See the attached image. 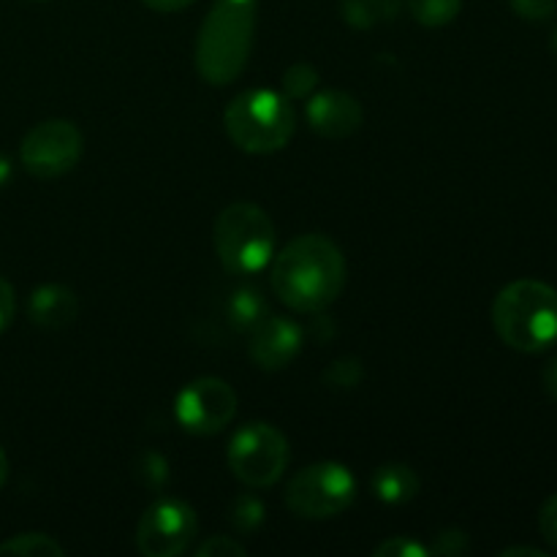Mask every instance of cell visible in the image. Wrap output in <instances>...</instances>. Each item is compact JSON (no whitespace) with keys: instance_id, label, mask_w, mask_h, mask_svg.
<instances>
[{"instance_id":"6da1fadb","label":"cell","mask_w":557,"mask_h":557,"mask_svg":"<svg viewBox=\"0 0 557 557\" xmlns=\"http://www.w3.org/2000/svg\"><path fill=\"white\" fill-rule=\"evenodd\" d=\"M346 288V256L324 234L292 239L272 264V292L297 313H324Z\"/></svg>"},{"instance_id":"7a4b0ae2","label":"cell","mask_w":557,"mask_h":557,"mask_svg":"<svg viewBox=\"0 0 557 557\" xmlns=\"http://www.w3.org/2000/svg\"><path fill=\"white\" fill-rule=\"evenodd\" d=\"M259 0H215L196 36L194 63L207 85H232L253 52Z\"/></svg>"},{"instance_id":"3957f363","label":"cell","mask_w":557,"mask_h":557,"mask_svg":"<svg viewBox=\"0 0 557 557\" xmlns=\"http://www.w3.org/2000/svg\"><path fill=\"white\" fill-rule=\"evenodd\" d=\"M493 326L515 351H547L557 343V292L531 277L509 283L493 302Z\"/></svg>"},{"instance_id":"277c9868","label":"cell","mask_w":557,"mask_h":557,"mask_svg":"<svg viewBox=\"0 0 557 557\" xmlns=\"http://www.w3.org/2000/svg\"><path fill=\"white\" fill-rule=\"evenodd\" d=\"M226 136L248 156H272L292 141L297 131V112L283 92L245 90L223 112Z\"/></svg>"},{"instance_id":"5b68a950","label":"cell","mask_w":557,"mask_h":557,"mask_svg":"<svg viewBox=\"0 0 557 557\" xmlns=\"http://www.w3.org/2000/svg\"><path fill=\"white\" fill-rule=\"evenodd\" d=\"M218 261L228 275H259L275 259L277 232L264 207L253 201H234L223 207L212 228Z\"/></svg>"},{"instance_id":"8992f818","label":"cell","mask_w":557,"mask_h":557,"mask_svg":"<svg viewBox=\"0 0 557 557\" xmlns=\"http://www.w3.org/2000/svg\"><path fill=\"white\" fill-rule=\"evenodd\" d=\"M286 506L302 520H332L357 500V479L341 462H313L302 468L286 487Z\"/></svg>"},{"instance_id":"52a82bcc","label":"cell","mask_w":557,"mask_h":557,"mask_svg":"<svg viewBox=\"0 0 557 557\" xmlns=\"http://www.w3.org/2000/svg\"><path fill=\"white\" fill-rule=\"evenodd\" d=\"M292 462V446L286 435L270 422H248L228 441V471L250 490H267L277 484Z\"/></svg>"},{"instance_id":"ba28073f","label":"cell","mask_w":557,"mask_h":557,"mask_svg":"<svg viewBox=\"0 0 557 557\" xmlns=\"http://www.w3.org/2000/svg\"><path fill=\"white\" fill-rule=\"evenodd\" d=\"M85 156V136L71 120H44L33 125L20 145V163L38 180L69 174Z\"/></svg>"},{"instance_id":"9c48e42d","label":"cell","mask_w":557,"mask_h":557,"mask_svg":"<svg viewBox=\"0 0 557 557\" xmlns=\"http://www.w3.org/2000/svg\"><path fill=\"white\" fill-rule=\"evenodd\" d=\"M174 417L185 433L215 435L237 417V392L215 375L196 379L177 395Z\"/></svg>"},{"instance_id":"30bf717a","label":"cell","mask_w":557,"mask_h":557,"mask_svg":"<svg viewBox=\"0 0 557 557\" xmlns=\"http://www.w3.org/2000/svg\"><path fill=\"white\" fill-rule=\"evenodd\" d=\"M196 531H199L196 511L185 500L163 498L141 515L136 528V547L145 557H177L188 553Z\"/></svg>"},{"instance_id":"8fae6325","label":"cell","mask_w":557,"mask_h":557,"mask_svg":"<svg viewBox=\"0 0 557 557\" xmlns=\"http://www.w3.org/2000/svg\"><path fill=\"white\" fill-rule=\"evenodd\" d=\"M302 351V330L286 315H267L250 330L248 354L256 368L275 373L288 368Z\"/></svg>"},{"instance_id":"7c38bea8","label":"cell","mask_w":557,"mask_h":557,"mask_svg":"<svg viewBox=\"0 0 557 557\" xmlns=\"http://www.w3.org/2000/svg\"><path fill=\"white\" fill-rule=\"evenodd\" d=\"M305 120L313 134L324 136V139H348L362 128L364 109L351 92L321 90L310 96L308 107H305Z\"/></svg>"},{"instance_id":"4fadbf2b","label":"cell","mask_w":557,"mask_h":557,"mask_svg":"<svg viewBox=\"0 0 557 557\" xmlns=\"http://www.w3.org/2000/svg\"><path fill=\"white\" fill-rule=\"evenodd\" d=\"M27 313L41 330H65L79 315V297L63 283H47L30 294Z\"/></svg>"},{"instance_id":"5bb4252c","label":"cell","mask_w":557,"mask_h":557,"mask_svg":"<svg viewBox=\"0 0 557 557\" xmlns=\"http://www.w3.org/2000/svg\"><path fill=\"white\" fill-rule=\"evenodd\" d=\"M419 476L411 466H403V462H386L379 466L370 476V490H373L375 498L386 506H403L411 504L419 495Z\"/></svg>"},{"instance_id":"9a60e30c","label":"cell","mask_w":557,"mask_h":557,"mask_svg":"<svg viewBox=\"0 0 557 557\" xmlns=\"http://www.w3.org/2000/svg\"><path fill=\"white\" fill-rule=\"evenodd\" d=\"M400 11V0H341V16L357 30L392 22Z\"/></svg>"},{"instance_id":"2e32d148","label":"cell","mask_w":557,"mask_h":557,"mask_svg":"<svg viewBox=\"0 0 557 557\" xmlns=\"http://www.w3.org/2000/svg\"><path fill=\"white\" fill-rule=\"evenodd\" d=\"M270 315V308H267V299L261 297V292H253V288H239V292L232 294L228 299V319L237 330L250 332L259 321H264Z\"/></svg>"},{"instance_id":"e0dca14e","label":"cell","mask_w":557,"mask_h":557,"mask_svg":"<svg viewBox=\"0 0 557 557\" xmlns=\"http://www.w3.org/2000/svg\"><path fill=\"white\" fill-rule=\"evenodd\" d=\"M0 555L11 557H63L65 549L47 533H16L0 544Z\"/></svg>"},{"instance_id":"ac0fdd59","label":"cell","mask_w":557,"mask_h":557,"mask_svg":"<svg viewBox=\"0 0 557 557\" xmlns=\"http://www.w3.org/2000/svg\"><path fill=\"white\" fill-rule=\"evenodd\" d=\"M466 0H406L408 14L424 27H446L460 16Z\"/></svg>"},{"instance_id":"d6986e66","label":"cell","mask_w":557,"mask_h":557,"mask_svg":"<svg viewBox=\"0 0 557 557\" xmlns=\"http://www.w3.org/2000/svg\"><path fill=\"white\" fill-rule=\"evenodd\" d=\"M321 379H324L326 389H335V392L357 389L364 379V364L359 362L357 357H341L324 370Z\"/></svg>"},{"instance_id":"ffe728a7","label":"cell","mask_w":557,"mask_h":557,"mask_svg":"<svg viewBox=\"0 0 557 557\" xmlns=\"http://www.w3.org/2000/svg\"><path fill=\"white\" fill-rule=\"evenodd\" d=\"M315 85H319V71L310 63H305V60H299V63L288 65L286 74H283L281 92L288 101H294V98H308L315 90Z\"/></svg>"},{"instance_id":"44dd1931","label":"cell","mask_w":557,"mask_h":557,"mask_svg":"<svg viewBox=\"0 0 557 557\" xmlns=\"http://www.w3.org/2000/svg\"><path fill=\"white\" fill-rule=\"evenodd\" d=\"M375 557H428L430 547L419 544L417 539L408 536H392L386 542H381L379 547L373 549Z\"/></svg>"},{"instance_id":"7402d4cb","label":"cell","mask_w":557,"mask_h":557,"mask_svg":"<svg viewBox=\"0 0 557 557\" xmlns=\"http://www.w3.org/2000/svg\"><path fill=\"white\" fill-rule=\"evenodd\" d=\"M196 557H245L248 549L245 544H239L232 536H212L207 542H201L199 547H194Z\"/></svg>"},{"instance_id":"603a6c76","label":"cell","mask_w":557,"mask_h":557,"mask_svg":"<svg viewBox=\"0 0 557 557\" xmlns=\"http://www.w3.org/2000/svg\"><path fill=\"white\" fill-rule=\"evenodd\" d=\"M509 5L520 20L528 22H547L557 14V0H509Z\"/></svg>"},{"instance_id":"cb8c5ba5","label":"cell","mask_w":557,"mask_h":557,"mask_svg":"<svg viewBox=\"0 0 557 557\" xmlns=\"http://www.w3.org/2000/svg\"><path fill=\"white\" fill-rule=\"evenodd\" d=\"M232 520L237 522L243 531H253V528H259L261 520H264V506L256 498H239L237 504H234Z\"/></svg>"},{"instance_id":"d4e9b609","label":"cell","mask_w":557,"mask_h":557,"mask_svg":"<svg viewBox=\"0 0 557 557\" xmlns=\"http://www.w3.org/2000/svg\"><path fill=\"white\" fill-rule=\"evenodd\" d=\"M468 549V536L457 528H446L438 533L435 544L430 547V555H444V557H457Z\"/></svg>"},{"instance_id":"484cf974","label":"cell","mask_w":557,"mask_h":557,"mask_svg":"<svg viewBox=\"0 0 557 557\" xmlns=\"http://www.w3.org/2000/svg\"><path fill=\"white\" fill-rule=\"evenodd\" d=\"M539 531H542L544 542L557 553V493L549 495L539 511Z\"/></svg>"},{"instance_id":"4316f807","label":"cell","mask_w":557,"mask_h":557,"mask_svg":"<svg viewBox=\"0 0 557 557\" xmlns=\"http://www.w3.org/2000/svg\"><path fill=\"white\" fill-rule=\"evenodd\" d=\"M14 313H16L14 288H11V283L0 275V335L9 330V324L14 321Z\"/></svg>"},{"instance_id":"83f0119b","label":"cell","mask_w":557,"mask_h":557,"mask_svg":"<svg viewBox=\"0 0 557 557\" xmlns=\"http://www.w3.org/2000/svg\"><path fill=\"white\" fill-rule=\"evenodd\" d=\"M141 3H145L147 9L158 11V14H174V11L188 9L194 0H141Z\"/></svg>"},{"instance_id":"f1b7e54d","label":"cell","mask_w":557,"mask_h":557,"mask_svg":"<svg viewBox=\"0 0 557 557\" xmlns=\"http://www.w3.org/2000/svg\"><path fill=\"white\" fill-rule=\"evenodd\" d=\"M544 389H547V395L553 400H557V354L549 359L547 368H544Z\"/></svg>"},{"instance_id":"f546056e","label":"cell","mask_w":557,"mask_h":557,"mask_svg":"<svg viewBox=\"0 0 557 557\" xmlns=\"http://www.w3.org/2000/svg\"><path fill=\"white\" fill-rule=\"evenodd\" d=\"M504 557H517V555H531V557H544L542 549L536 547H506L504 553H500Z\"/></svg>"},{"instance_id":"4dcf8cb0","label":"cell","mask_w":557,"mask_h":557,"mask_svg":"<svg viewBox=\"0 0 557 557\" xmlns=\"http://www.w3.org/2000/svg\"><path fill=\"white\" fill-rule=\"evenodd\" d=\"M5 482H9V457H5L3 446H0V490L5 487Z\"/></svg>"},{"instance_id":"1f68e13d","label":"cell","mask_w":557,"mask_h":557,"mask_svg":"<svg viewBox=\"0 0 557 557\" xmlns=\"http://www.w3.org/2000/svg\"><path fill=\"white\" fill-rule=\"evenodd\" d=\"M9 177H11V163H9V158L0 156V188L9 183Z\"/></svg>"},{"instance_id":"d6a6232c","label":"cell","mask_w":557,"mask_h":557,"mask_svg":"<svg viewBox=\"0 0 557 557\" xmlns=\"http://www.w3.org/2000/svg\"><path fill=\"white\" fill-rule=\"evenodd\" d=\"M549 47H553V52L557 54V27L553 33H549Z\"/></svg>"}]
</instances>
